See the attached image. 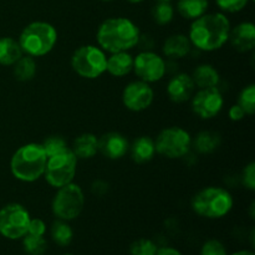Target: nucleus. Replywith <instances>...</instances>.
Segmentation results:
<instances>
[{
    "label": "nucleus",
    "mask_w": 255,
    "mask_h": 255,
    "mask_svg": "<svg viewBox=\"0 0 255 255\" xmlns=\"http://www.w3.org/2000/svg\"><path fill=\"white\" fill-rule=\"evenodd\" d=\"M24 55L19 41L14 37H0V65L12 66Z\"/></svg>",
    "instance_id": "22"
},
{
    "label": "nucleus",
    "mask_w": 255,
    "mask_h": 255,
    "mask_svg": "<svg viewBox=\"0 0 255 255\" xmlns=\"http://www.w3.org/2000/svg\"><path fill=\"white\" fill-rule=\"evenodd\" d=\"M129 142L119 132H107L99 138V152L106 158L116 161L126 156Z\"/></svg>",
    "instance_id": "14"
},
{
    "label": "nucleus",
    "mask_w": 255,
    "mask_h": 255,
    "mask_svg": "<svg viewBox=\"0 0 255 255\" xmlns=\"http://www.w3.org/2000/svg\"><path fill=\"white\" fill-rule=\"evenodd\" d=\"M231 255H255V254L251 251H241V252H237V253L231 254Z\"/></svg>",
    "instance_id": "38"
},
{
    "label": "nucleus",
    "mask_w": 255,
    "mask_h": 255,
    "mask_svg": "<svg viewBox=\"0 0 255 255\" xmlns=\"http://www.w3.org/2000/svg\"><path fill=\"white\" fill-rule=\"evenodd\" d=\"M156 255H182L177 249L171 248V247H166V248H162L157 251Z\"/></svg>",
    "instance_id": "37"
},
{
    "label": "nucleus",
    "mask_w": 255,
    "mask_h": 255,
    "mask_svg": "<svg viewBox=\"0 0 255 255\" xmlns=\"http://www.w3.org/2000/svg\"><path fill=\"white\" fill-rule=\"evenodd\" d=\"M192 111L202 120H212L218 116L224 106L223 95L217 87L199 89L191 99Z\"/></svg>",
    "instance_id": "12"
},
{
    "label": "nucleus",
    "mask_w": 255,
    "mask_h": 255,
    "mask_svg": "<svg viewBox=\"0 0 255 255\" xmlns=\"http://www.w3.org/2000/svg\"><path fill=\"white\" fill-rule=\"evenodd\" d=\"M77 157L70 147L65 148L64 151L47 157L46 168H45L44 176L47 184L54 188H60L66 184L71 183L76 176L77 171Z\"/></svg>",
    "instance_id": "7"
},
{
    "label": "nucleus",
    "mask_w": 255,
    "mask_h": 255,
    "mask_svg": "<svg viewBox=\"0 0 255 255\" xmlns=\"http://www.w3.org/2000/svg\"><path fill=\"white\" fill-rule=\"evenodd\" d=\"M154 1H168V2H171L172 0H154Z\"/></svg>",
    "instance_id": "40"
},
{
    "label": "nucleus",
    "mask_w": 255,
    "mask_h": 255,
    "mask_svg": "<svg viewBox=\"0 0 255 255\" xmlns=\"http://www.w3.org/2000/svg\"><path fill=\"white\" fill-rule=\"evenodd\" d=\"M251 1H254V0H251Z\"/></svg>",
    "instance_id": "43"
},
{
    "label": "nucleus",
    "mask_w": 255,
    "mask_h": 255,
    "mask_svg": "<svg viewBox=\"0 0 255 255\" xmlns=\"http://www.w3.org/2000/svg\"><path fill=\"white\" fill-rule=\"evenodd\" d=\"M29 211L22 204L9 203L0 209V234L4 238L16 241L27 234Z\"/></svg>",
    "instance_id": "10"
},
{
    "label": "nucleus",
    "mask_w": 255,
    "mask_h": 255,
    "mask_svg": "<svg viewBox=\"0 0 255 255\" xmlns=\"http://www.w3.org/2000/svg\"><path fill=\"white\" fill-rule=\"evenodd\" d=\"M231 29V21L224 12H206L192 21L188 37L197 50L211 52L224 46Z\"/></svg>",
    "instance_id": "1"
},
{
    "label": "nucleus",
    "mask_w": 255,
    "mask_h": 255,
    "mask_svg": "<svg viewBox=\"0 0 255 255\" xmlns=\"http://www.w3.org/2000/svg\"><path fill=\"white\" fill-rule=\"evenodd\" d=\"M42 147H44L45 152H46L47 157L54 156V154L59 153V152L64 151L65 148H67V142L64 137L61 136H49L47 138H45V141L42 142Z\"/></svg>",
    "instance_id": "31"
},
{
    "label": "nucleus",
    "mask_w": 255,
    "mask_h": 255,
    "mask_svg": "<svg viewBox=\"0 0 255 255\" xmlns=\"http://www.w3.org/2000/svg\"><path fill=\"white\" fill-rule=\"evenodd\" d=\"M126 1L131 2V4H139V2H143L144 0H126Z\"/></svg>",
    "instance_id": "39"
},
{
    "label": "nucleus",
    "mask_w": 255,
    "mask_h": 255,
    "mask_svg": "<svg viewBox=\"0 0 255 255\" xmlns=\"http://www.w3.org/2000/svg\"><path fill=\"white\" fill-rule=\"evenodd\" d=\"M17 41L25 55L32 57L45 56L56 46V27L46 21H32L22 29Z\"/></svg>",
    "instance_id": "4"
},
{
    "label": "nucleus",
    "mask_w": 255,
    "mask_h": 255,
    "mask_svg": "<svg viewBox=\"0 0 255 255\" xmlns=\"http://www.w3.org/2000/svg\"><path fill=\"white\" fill-rule=\"evenodd\" d=\"M157 248L156 244L151 239L142 238L138 241L133 242L129 248V254L131 255H156Z\"/></svg>",
    "instance_id": "30"
},
{
    "label": "nucleus",
    "mask_w": 255,
    "mask_h": 255,
    "mask_svg": "<svg viewBox=\"0 0 255 255\" xmlns=\"http://www.w3.org/2000/svg\"><path fill=\"white\" fill-rule=\"evenodd\" d=\"M154 100V91L149 84L137 80L127 85L122 91V102L132 112H142L148 109Z\"/></svg>",
    "instance_id": "13"
},
{
    "label": "nucleus",
    "mask_w": 255,
    "mask_h": 255,
    "mask_svg": "<svg viewBox=\"0 0 255 255\" xmlns=\"http://www.w3.org/2000/svg\"><path fill=\"white\" fill-rule=\"evenodd\" d=\"M201 255H228L227 254L226 247L223 243L216 239H211V241L206 242L202 247Z\"/></svg>",
    "instance_id": "33"
},
{
    "label": "nucleus",
    "mask_w": 255,
    "mask_h": 255,
    "mask_svg": "<svg viewBox=\"0 0 255 255\" xmlns=\"http://www.w3.org/2000/svg\"><path fill=\"white\" fill-rule=\"evenodd\" d=\"M85 207L84 191L79 184L71 183L57 188L52 198L51 209L54 216L61 221H74L81 214Z\"/></svg>",
    "instance_id": "8"
},
{
    "label": "nucleus",
    "mask_w": 255,
    "mask_h": 255,
    "mask_svg": "<svg viewBox=\"0 0 255 255\" xmlns=\"http://www.w3.org/2000/svg\"><path fill=\"white\" fill-rule=\"evenodd\" d=\"M151 16L157 25H168L174 17V7L168 1H157L152 6Z\"/></svg>",
    "instance_id": "27"
},
{
    "label": "nucleus",
    "mask_w": 255,
    "mask_h": 255,
    "mask_svg": "<svg viewBox=\"0 0 255 255\" xmlns=\"http://www.w3.org/2000/svg\"><path fill=\"white\" fill-rule=\"evenodd\" d=\"M138 26L128 17H109L100 24L96 31L97 45L105 52L128 51L138 45Z\"/></svg>",
    "instance_id": "2"
},
{
    "label": "nucleus",
    "mask_w": 255,
    "mask_h": 255,
    "mask_svg": "<svg viewBox=\"0 0 255 255\" xmlns=\"http://www.w3.org/2000/svg\"><path fill=\"white\" fill-rule=\"evenodd\" d=\"M51 238L57 246L66 247L74 238V231L66 221L57 219L51 226Z\"/></svg>",
    "instance_id": "26"
},
{
    "label": "nucleus",
    "mask_w": 255,
    "mask_h": 255,
    "mask_svg": "<svg viewBox=\"0 0 255 255\" xmlns=\"http://www.w3.org/2000/svg\"><path fill=\"white\" fill-rule=\"evenodd\" d=\"M221 136L217 132L202 131L197 134L196 138L192 139V146L199 153L208 154L216 151L221 146Z\"/></svg>",
    "instance_id": "24"
},
{
    "label": "nucleus",
    "mask_w": 255,
    "mask_h": 255,
    "mask_svg": "<svg viewBox=\"0 0 255 255\" xmlns=\"http://www.w3.org/2000/svg\"><path fill=\"white\" fill-rule=\"evenodd\" d=\"M228 116L229 119H231V121L238 122V121H242V120L246 117V112H244L243 109L237 104V105H233V106H231V109H229L228 111Z\"/></svg>",
    "instance_id": "36"
},
{
    "label": "nucleus",
    "mask_w": 255,
    "mask_h": 255,
    "mask_svg": "<svg viewBox=\"0 0 255 255\" xmlns=\"http://www.w3.org/2000/svg\"><path fill=\"white\" fill-rule=\"evenodd\" d=\"M22 247L29 255H44L47 249V243L44 237L25 234L22 237Z\"/></svg>",
    "instance_id": "28"
},
{
    "label": "nucleus",
    "mask_w": 255,
    "mask_h": 255,
    "mask_svg": "<svg viewBox=\"0 0 255 255\" xmlns=\"http://www.w3.org/2000/svg\"><path fill=\"white\" fill-rule=\"evenodd\" d=\"M46 162L47 154L41 143H26L14 152L10 171L17 181L31 183L44 176Z\"/></svg>",
    "instance_id": "3"
},
{
    "label": "nucleus",
    "mask_w": 255,
    "mask_h": 255,
    "mask_svg": "<svg viewBox=\"0 0 255 255\" xmlns=\"http://www.w3.org/2000/svg\"><path fill=\"white\" fill-rule=\"evenodd\" d=\"M12 72L17 81L26 82L30 81L36 75V61L35 57L29 56V55H22L14 65H12Z\"/></svg>",
    "instance_id": "25"
},
{
    "label": "nucleus",
    "mask_w": 255,
    "mask_h": 255,
    "mask_svg": "<svg viewBox=\"0 0 255 255\" xmlns=\"http://www.w3.org/2000/svg\"><path fill=\"white\" fill-rule=\"evenodd\" d=\"M133 69V56L128 51L114 52L107 57L106 71L115 77H124Z\"/></svg>",
    "instance_id": "19"
},
{
    "label": "nucleus",
    "mask_w": 255,
    "mask_h": 255,
    "mask_svg": "<svg viewBox=\"0 0 255 255\" xmlns=\"http://www.w3.org/2000/svg\"><path fill=\"white\" fill-rule=\"evenodd\" d=\"M194 85L198 89H211V87L218 86L221 81L219 72L214 66L209 64H202L196 67L193 74L191 75Z\"/></svg>",
    "instance_id": "21"
},
{
    "label": "nucleus",
    "mask_w": 255,
    "mask_h": 255,
    "mask_svg": "<svg viewBox=\"0 0 255 255\" xmlns=\"http://www.w3.org/2000/svg\"><path fill=\"white\" fill-rule=\"evenodd\" d=\"M71 151L77 159H91L99 153V138L92 133H82L74 139Z\"/></svg>",
    "instance_id": "20"
},
{
    "label": "nucleus",
    "mask_w": 255,
    "mask_h": 255,
    "mask_svg": "<svg viewBox=\"0 0 255 255\" xmlns=\"http://www.w3.org/2000/svg\"><path fill=\"white\" fill-rule=\"evenodd\" d=\"M238 105L243 109L246 115H253L255 112V85L251 84L244 87L238 97Z\"/></svg>",
    "instance_id": "29"
},
{
    "label": "nucleus",
    "mask_w": 255,
    "mask_h": 255,
    "mask_svg": "<svg viewBox=\"0 0 255 255\" xmlns=\"http://www.w3.org/2000/svg\"><path fill=\"white\" fill-rule=\"evenodd\" d=\"M232 46L239 52H249L255 46V26L253 22L243 21L231 29L229 39Z\"/></svg>",
    "instance_id": "16"
},
{
    "label": "nucleus",
    "mask_w": 255,
    "mask_h": 255,
    "mask_svg": "<svg viewBox=\"0 0 255 255\" xmlns=\"http://www.w3.org/2000/svg\"><path fill=\"white\" fill-rule=\"evenodd\" d=\"M46 233V224L40 218H31L29 222V228H27V234L32 236L44 237Z\"/></svg>",
    "instance_id": "35"
},
{
    "label": "nucleus",
    "mask_w": 255,
    "mask_h": 255,
    "mask_svg": "<svg viewBox=\"0 0 255 255\" xmlns=\"http://www.w3.org/2000/svg\"><path fill=\"white\" fill-rule=\"evenodd\" d=\"M128 152L133 162L138 164L147 163L152 161L156 154L154 139L149 136H139L129 144Z\"/></svg>",
    "instance_id": "18"
},
{
    "label": "nucleus",
    "mask_w": 255,
    "mask_h": 255,
    "mask_svg": "<svg viewBox=\"0 0 255 255\" xmlns=\"http://www.w3.org/2000/svg\"><path fill=\"white\" fill-rule=\"evenodd\" d=\"M196 92L192 76L188 74H177L169 79L167 84V95L174 104H184L189 101Z\"/></svg>",
    "instance_id": "15"
},
{
    "label": "nucleus",
    "mask_w": 255,
    "mask_h": 255,
    "mask_svg": "<svg viewBox=\"0 0 255 255\" xmlns=\"http://www.w3.org/2000/svg\"><path fill=\"white\" fill-rule=\"evenodd\" d=\"M64 255H72V254H64Z\"/></svg>",
    "instance_id": "42"
},
{
    "label": "nucleus",
    "mask_w": 255,
    "mask_h": 255,
    "mask_svg": "<svg viewBox=\"0 0 255 255\" xmlns=\"http://www.w3.org/2000/svg\"><path fill=\"white\" fill-rule=\"evenodd\" d=\"M156 153L169 159L182 158L188 154L192 147V137L188 131L178 126L162 129L154 139Z\"/></svg>",
    "instance_id": "9"
},
{
    "label": "nucleus",
    "mask_w": 255,
    "mask_h": 255,
    "mask_svg": "<svg viewBox=\"0 0 255 255\" xmlns=\"http://www.w3.org/2000/svg\"><path fill=\"white\" fill-rule=\"evenodd\" d=\"M209 0H178L176 5L177 12L183 19L196 20L207 12Z\"/></svg>",
    "instance_id": "23"
},
{
    "label": "nucleus",
    "mask_w": 255,
    "mask_h": 255,
    "mask_svg": "<svg viewBox=\"0 0 255 255\" xmlns=\"http://www.w3.org/2000/svg\"><path fill=\"white\" fill-rule=\"evenodd\" d=\"M242 183L249 191H255V163L251 162L242 172Z\"/></svg>",
    "instance_id": "34"
},
{
    "label": "nucleus",
    "mask_w": 255,
    "mask_h": 255,
    "mask_svg": "<svg viewBox=\"0 0 255 255\" xmlns=\"http://www.w3.org/2000/svg\"><path fill=\"white\" fill-rule=\"evenodd\" d=\"M192 44L189 41L188 35L173 34L168 36L164 41L162 51L168 59L178 60L183 59L191 52Z\"/></svg>",
    "instance_id": "17"
},
{
    "label": "nucleus",
    "mask_w": 255,
    "mask_h": 255,
    "mask_svg": "<svg viewBox=\"0 0 255 255\" xmlns=\"http://www.w3.org/2000/svg\"><path fill=\"white\" fill-rule=\"evenodd\" d=\"M132 71L141 81L153 84L163 79L167 72V64L161 55L151 50H144L133 57Z\"/></svg>",
    "instance_id": "11"
},
{
    "label": "nucleus",
    "mask_w": 255,
    "mask_h": 255,
    "mask_svg": "<svg viewBox=\"0 0 255 255\" xmlns=\"http://www.w3.org/2000/svg\"><path fill=\"white\" fill-rule=\"evenodd\" d=\"M234 199L223 187H206L193 196L191 207L196 214L207 219H219L233 209Z\"/></svg>",
    "instance_id": "5"
},
{
    "label": "nucleus",
    "mask_w": 255,
    "mask_h": 255,
    "mask_svg": "<svg viewBox=\"0 0 255 255\" xmlns=\"http://www.w3.org/2000/svg\"><path fill=\"white\" fill-rule=\"evenodd\" d=\"M101 1H106V2H109V1H114V0H101Z\"/></svg>",
    "instance_id": "41"
},
{
    "label": "nucleus",
    "mask_w": 255,
    "mask_h": 255,
    "mask_svg": "<svg viewBox=\"0 0 255 255\" xmlns=\"http://www.w3.org/2000/svg\"><path fill=\"white\" fill-rule=\"evenodd\" d=\"M106 52L99 45H82L72 54L71 67L79 76L95 80L106 72Z\"/></svg>",
    "instance_id": "6"
},
{
    "label": "nucleus",
    "mask_w": 255,
    "mask_h": 255,
    "mask_svg": "<svg viewBox=\"0 0 255 255\" xmlns=\"http://www.w3.org/2000/svg\"><path fill=\"white\" fill-rule=\"evenodd\" d=\"M249 1L251 0H216V4L221 11L234 14L242 11L249 4Z\"/></svg>",
    "instance_id": "32"
}]
</instances>
